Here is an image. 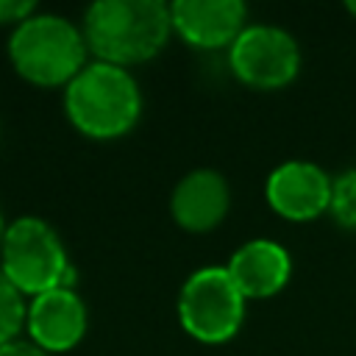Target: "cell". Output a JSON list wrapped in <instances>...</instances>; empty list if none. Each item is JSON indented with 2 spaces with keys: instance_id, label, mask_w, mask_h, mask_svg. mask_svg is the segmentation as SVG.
<instances>
[{
  "instance_id": "obj_1",
  "label": "cell",
  "mask_w": 356,
  "mask_h": 356,
  "mask_svg": "<svg viewBox=\"0 0 356 356\" xmlns=\"http://www.w3.org/2000/svg\"><path fill=\"white\" fill-rule=\"evenodd\" d=\"M81 31L95 61L128 70L167 47L172 17L161 0H97L83 11Z\"/></svg>"
},
{
  "instance_id": "obj_2",
  "label": "cell",
  "mask_w": 356,
  "mask_h": 356,
  "mask_svg": "<svg viewBox=\"0 0 356 356\" xmlns=\"http://www.w3.org/2000/svg\"><path fill=\"white\" fill-rule=\"evenodd\" d=\"M64 111L72 128L89 139H120L142 114V92L131 70L89 61L64 86Z\"/></svg>"
},
{
  "instance_id": "obj_3",
  "label": "cell",
  "mask_w": 356,
  "mask_h": 356,
  "mask_svg": "<svg viewBox=\"0 0 356 356\" xmlns=\"http://www.w3.org/2000/svg\"><path fill=\"white\" fill-rule=\"evenodd\" d=\"M81 25L61 14H33L8 36V58L19 78L33 86H67L89 61Z\"/></svg>"
},
{
  "instance_id": "obj_4",
  "label": "cell",
  "mask_w": 356,
  "mask_h": 356,
  "mask_svg": "<svg viewBox=\"0 0 356 356\" xmlns=\"http://www.w3.org/2000/svg\"><path fill=\"white\" fill-rule=\"evenodd\" d=\"M0 270L28 298L58 286L75 289V270L61 236L47 220L33 214L17 217L6 225L0 242Z\"/></svg>"
},
{
  "instance_id": "obj_5",
  "label": "cell",
  "mask_w": 356,
  "mask_h": 356,
  "mask_svg": "<svg viewBox=\"0 0 356 356\" xmlns=\"http://www.w3.org/2000/svg\"><path fill=\"white\" fill-rule=\"evenodd\" d=\"M245 303L248 298L239 292L228 270L211 264L195 270L184 281L178 292V320L192 339L203 345H222L239 334Z\"/></svg>"
},
{
  "instance_id": "obj_6",
  "label": "cell",
  "mask_w": 356,
  "mask_h": 356,
  "mask_svg": "<svg viewBox=\"0 0 356 356\" xmlns=\"http://www.w3.org/2000/svg\"><path fill=\"white\" fill-rule=\"evenodd\" d=\"M231 72L250 89H281L300 72V47L278 25H248L228 47Z\"/></svg>"
},
{
  "instance_id": "obj_7",
  "label": "cell",
  "mask_w": 356,
  "mask_h": 356,
  "mask_svg": "<svg viewBox=\"0 0 356 356\" xmlns=\"http://www.w3.org/2000/svg\"><path fill=\"white\" fill-rule=\"evenodd\" d=\"M334 178L314 161L292 159L278 164L264 184L270 209L292 222H306L331 209Z\"/></svg>"
},
{
  "instance_id": "obj_8",
  "label": "cell",
  "mask_w": 356,
  "mask_h": 356,
  "mask_svg": "<svg viewBox=\"0 0 356 356\" xmlns=\"http://www.w3.org/2000/svg\"><path fill=\"white\" fill-rule=\"evenodd\" d=\"M89 325L86 303L72 286H58L28 300L25 331L44 353H64L75 348Z\"/></svg>"
},
{
  "instance_id": "obj_9",
  "label": "cell",
  "mask_w": 356,
  "mask_h": 356,
  "mask_svg": "<svg viewBox=\"0 0 356 356\" xmlns=\"http://www.w3.org/2000/svg\"><path fill=\"white\" fill-rule=\"evenodd\" d=\"M172 33L200 50L231 47L248 28V6L242 0H175L170 3Z\"/></svg>"
},
{
  "instance_id": "obj_10",
  "label": "cell",
  "mask_w": 356,
  "mask_h": 356,
  "mask_svg": "<svg viewBox=\"0 0 356 356\" xmlns=\"http://www.w3.org/2000/svg\"><path fill=\"white\" fill-rule=\"evenodd\" d=\"M228 209H231V186L222 172L209 167L186 172L170 195V214L189 234L214 231L225 220Z\"/></svg>"
},
{
  "instance_id": "obj_11",
  "label": "cell",
  "mask_w": 356,
  "mask_h": 356,
  "mask_svg": "<svg viewBox=\"0 0 356 356\" xmlns=\"http://www.w3.org/2000/svg\"><path fill=\"white\" fill-rule=\"evenodd\" d=\"M225 270L248 300H264L286 286L292 259L275 239H248L231 253Z\"/></svg>"
},
{
  "instance_id": "obj_12",
  "label": "cell",
  "mask_w": 356,
  "mask_h": 356,
  "mask_svg": "<svg viewBox=\"0 0 356 356\" xmlns=\"http://www.w3.org/2000/svg\"><path fill=\"white\" fill-rule=\"evenodd\" d=\"M25 317H28L25 295L0 270V345L19 337V331L25 328Z\"/></svg>"
},
{
  "instance_id": "obj_13",
  "label": "cell",
  "mask_w": 356,
  "mask_h": 356,
  "mask_svg": "<svg viewBox=\"0 0 356 356\" xmlns=\"http://www.w3.org/2000/svg\"><path fill=\"white\" fill-rule=\"evenodd\" d=\"M331 217L348 228L356 231V167L345 170L334 178V189H331Z\"/></svg>"
},
{
  "instance_id": "obj_14",
  "label": "cell",
  "mask_w": 356,
  "mask_h": 356,
  "mask_svg": "<svg viewBox=\"0 0 356 356\" xmlns=\"http://www.w3.org/2000/svg\"><path fill=\"white\" fill-rule=\"evenodd\" d=\"M36 14L33 0H0V25H19Z\"/></svg>"
},
{
  "instance_id": "obj_15",
  "label": "cell",
  "mask_w": 356,
  "mask_h": 356,
  "mask_svg": "<svg viewBox=\"0 0 356 356\" xmlns=\"http://www.w3.org/2000/svg\"><path fill=\"white\" fill-rule=\"evenodd\" d=\"M0 356H50V353L36 348L31 339H11V342L0 345Z\"/></svg>"
},
{
  "instance_id": "obj_16",
  "label": "cell",
  "mask_w": 356,
  "mask_h": 356,
  "mask_svg": "<svg viewBox=\"0 0 356 356\" xmlns=\"http://www.w3.org/2000/svg\"><path fill=\"white\" fill-rule=\"evenodd\" d=\"M345 8H348V11L353 14V17H356V0H350V3H345Z\"/></svg>"
},
{
  "instance_id": "obj_17",
  "label": "cell",
  "mask_w": 356,
  "mask_h": 356,
  "mask_svg": "<svg viewBox=\"0 0 356 356\" xmlns=\"http://www.w3.org/2000/svg\"><path fill=\"white\" fill-rule=\"evenodd\" d=\"M3 234H6V220H3V211H0V242H3Z\"/></svg>"
}]
</instances>
